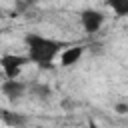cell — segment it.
<instances>
[{
    "mask_svg": "<svg viewBox=\"0 0 128 128\" xmlns=\"http://www.w3.org/2000/svg\"><path fill=\"white\" fill-rule=\"evenodd\" d=\"M24 44H26L30 62L38 64L44 70H52V60L58 56L60 50H66V46H68V42L46 38V36H40L36 32H28L24 36Z\"/></svg>",
    "mask_w": 128,
    "mask_h": 128,
    "instance_id": "1",
    "label": "cell"
},
{
    "mask_svg": "<svg viewBox=\"0 0 128 128\" xmlns=\"http://www.w3.org/2000/svg\"><path fill=\"white\" fill-rule=\"evenodd\" d=\"M30 58L28 56H20V54H4L0 64H2V70L6 74V80H18V74L22 70L24 64H28Z\"/></svg>",
    "mask_w": 128,
    "mask_h": 128,
    "instance_id": "2",
    "label": "cell"
},
{
    "mask_svg": "<svg viewBox=\"0 0 128 128\" xmlns=\"http://www.w3.org/2000/svg\"><path fill=\"white\" fill-rule=\"evenodd\" d=\"M104 20H106V16H104V12H100V10H84V12L80 14V24H82V28H84L88 34L98 32V30L102 28Z\"/></svg>",
    "mask_w": 128,
    "mask_h": 128,
    "instance_id": "3",
    "label": "cell"
},
{
    "mask_svg": "<svg viewBox=\"0 0 128 128\" xmlns=\"http://www.w3.org/2000/svg\"><path fill=\"white\" fill-rule=\"evenodd\" d=\"M0 88H2V94L8 96L10 100H20L30 86L26 82H22V80H4Z\"/></svg>",
    "mask_w": 128,
    "mask_h": 128,
    "instance_id": "4",
    "label": "cell"
},
{
    "mask_svg": "<svg viewBox=\"0 0 128 128\" xmlns=\"http://www.w3.org/2000/svg\"><path fill=\"white\" fill-rule=\"evenodd\" d=\"M84 52H86V48L82 46V44H76V46H70V48H66L62 54H60V64L62 66H74L82 56H84Z\"/></svg>",
    "mask_w": 128,
    "mask_h": 128,
    "instance_id": "5",
    "label": "cell"
},
{
    "mask_svg": "<svg viewBox=\"0 0 128 128\" xmlns=\"http://www.w3.org/2000/svg\"><path fill=\"white\" fill-rule=\"evenodd\" d=\"M2 122L10 128H26L30 118L22 112H10V110H2Z\"/></svg>",
    "mask_w": 128,
    "mask_h": 128,
    "instance_id": "6",
    "label": "cell"
},
{
    "mask_svg": "<svg viewBox=\"0 0 128 128\" xmlns=\"http://www.w3.org/2000/svg\"><path fill=\"white\" fill-rule=\"evenodd\" d=\"M30 92H32V96H36V98H50L52 88H50L48 84H44V82H36V84L30 86Z\"/></svg>",
    "mask_w": 128,
    "mask_h": 128,
    "instance_id": "7",
    "label": "cell"
},
{
    "mask_svg": "<svg viewBox=\"0 0 128 128\" xmlns=\"http://www.w3.org/2000/svg\"><path fill=\"white\" fill-rule=\"evenodd\" d=\"M108 6L116 16H128V0H112L108 2Z\"/></svg>",
    "mask_w": 128,
    "mask_h": 128,
    "instance_id": "8",
    "label": "cell"
},
{
    "mask_svg": "<svg viewBox=\"0 0 128 128\" xmlns=\"http://www.w3.org/2000/svg\"><path fill=\"white\" fill-rule=\"evenodd\" d=\"M114 112L120 114V116L128 114V102H116V104H114Z\"/></svg>",
    "mask_w": 128,
    "mask_h": 128,
    "instance_id": "9",
    "label": "cell"
},
{
    "mask_svg": "<svg viewBox=\"0 0 128 128\" xmlns=\"http://www.w3.org/2000/svg\"><path fill=\"white\" fill-rule=\"evenodd\" d=\"M86 128H102V126H98V124H96V122H94V120H90V122H88V126H86Z\"/></svg>",
    "mask_w": 128,
    "mask_h": 128,
    "instance_id": "10",
    "label": "cell"
}]
</instances>
